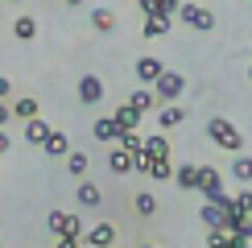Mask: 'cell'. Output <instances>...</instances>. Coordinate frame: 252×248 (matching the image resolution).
Returning a JSON list of instances; mask_svg holds the SVG:
<instances>
[{
	"label": "cell",
	"instance_id": "obj_1",
	"mask_svg": "<svg viewBox=\"0 0 252 248\" xmlns=\"http://www.w3.org/2000/svg\"><path fill=\"white\" fill-rule=\"evenodd\" d=\"M207 137H211V141L219 145V149L236 153V157L244 153V132H240L232 120H223V116H211V120H207Z\"/></svg>",
	"mask_w": 252,
	"mask_h": 248
},
{
	"label": "cell",
	"instance_id": "obj_2",
	"mask_svg": "<svg viewBox=\"0 0 252 248\" xmlns=\"http://www.w3.org/2000/svg\"><path fill=\"white\" fill-rule=\"evenodd\" d=\"M182 91H186V79L178 75V70H165V75L157 79V87H153V95L161 99V108H165V103H178V99H182Z\"/></svg>",
	"mask_w": 252,
	"mask_h": 248
},
{
	"label": "cell",
	"instance_id": "obj_3",
	"mask_svg": "<svg viewBox=\"0 0 252 248\" xmlns=\"http://www.w3.org/2000/svg\"><path fill=\"white\" fill-rule=\"evenodd\" d=\"M198 194H203L207 203H215L219 194H223V174H219L215 165H203V174H198Z\"/></svg>",
	"mask_w": 252,
	"mask_h": 248
},
{
	"label": "cell",
	"instance_id": "obj_4",
	"mask_svg": "<svg viewBox=\"0 0 252 248\" xmlns=\"http://www.w3.org/2000/svg\"><path fill=\"white\" fill-rule=\"evenodd\" d=\"M178 13H182V21L190 29H198V33H211L215 29V13H207V8H198V4H182Z\"/></svg>",
	"mask_w": 252,
	"mask_h": 248
},
{
	"label": "cell",
	"instance_id": "obj_5",
	"mask_svg": "<svg viewBox=\"0 0 252 248\" xmlns=\"http://www.w3.org/2000/svg\"><path fill=\"white\" fill-rule=\"evenodd\" d=\"M99 99H103V79L99 75H83L79 79V103L83 108H95Z\"/></svg>",
	"mask_w": 252,
	"mask_h": 248
},
{
	"label": "cell",
	"instance_id": "obj_6",
	"mask_svg": "<svg viewBox=\"0 0 252 248\" xmlns=\"http://www.w3.org/2000/svg\"><path fill=\"white\" fill-rule=\"evenodd\" d=\"M132 70H136V79H141V83H153V87H157V79L165 75V62L153 58V54H145V58H136Z\"/></svg>",
	"mask_w": 252,
	"mask_h": 248
},
{
	"label": "cell",
	"instance_id": "obj_7",
	"mask_svg": "<svg viewBox=\"0 0 252 248\" xmlns=\"http://www.w3.org/2000/svg\"><path fill=\"white\" fill-rule=\"evenodd\" d=\"M91 137L95 141H103V145H120V124H116V116H99L95 124H91Z\"/></svg>",
	"mask_w": 252,
	"mask_h": 248
},
{
	"label": "cell",
	"instance_id": "obj_8",
	"mask_svg": "<svg viewBox=\"0 0 252 248\" xmlns=\"http://www.w3.org/2000/svg\"><path fill=\"white\" fill-rule=\"evenodd\" d=\"M83 244H91V248H112V244H116V223L103 219V223H95V227H87V240H83Z\"/></svg>",
	"mask_w": 252,
	"mask_h": 248
},
{
	"label": "cell",
	"instance_id": "obj_9",
	"mask_svg": "<svg viewBox=\"0 0 252 248\" xmlns=\"http://www.w3.org/2000/svg\"><path fill=\"white\" fill-rule=\"evenodd\" d=\"M198 219L207 223V232H227V211H223V207H215V203H203Z\"/></svg>",
	"mask_w": 252,
	"mask_h": 248
},
{
	"label": "cell",
	"instance_id": "obj_10",
	"mask_svg": "<svg viewBox=\"0 0 252 248\" xmlns=\"http://www.w3.org/2000/svg\"><path fill=\"white\" fill-rule=\"evenodd\" d=\"M108 170L116 174V178H124V174H132V170H136V157H132V153H124V149H116V145H112V153H108Z\"/></svg>",
	"mask_w": 252,
	"mask_h": 248
},
{
	"label": "cell",
	"instance_id": "obj_11",
	"mask_svg": "<svg viewBox=\"0 0 252 248\" xmlns=\"http://www.w3.org/2000/svg\"><path fill=\"white\" fill-rule=\"evenodd\" d=\"M128 103H132V108H136V112H141V116H149V112H153V108H157V112H161V99H157V95H153V91H149V87H136V91H132V95H128Z\"/></svg>",
	"mask_w": 252,
	"mask_h": 248
},
{
	"label": "cell",
	"instance_id": "obj_12",
	"mask_svg": "<svg viewBox=\"0 0 252 248\" xmlns=\"http://www.w3.org/2000/svg\"><path fill=\"white\" fill-rule=\"evenodd\" d=\"M186 116H190V108H182V103H165V108L157 112V124H161V128H178Z\"/></svg>",
	"mask_w": 252,
	"mask_h": 248
},
{
	"label": "cell",
	"instance_id": "obj_13",
	"mask_svg": "<svg viewBox=\"0 0 252 248\" xmlns=\"http://www.w3.org/2000/svg\"><path fill=\"white\" fill-rule=\"evenodd\" d=\"M58 240H66V244H83V240H87V227H83L79 215H66V223H62Z\"/></svg>",
	"mask_w": 252,
	"mask_h": 248
},
{
	"label": "cell",
	"instance_id": "obj_14",
	"mask_svg": "<svg viewBox=\"0 0 252 248\" xmlns=\"http://www.w3.org/2000/svg\"><path fill=\"white\" fill-rule=\"evenodd\" d=\"M50 137H54V128H50V124H46V120H41V116L25 124V141H29V145H37V149H41V145H46Z\"/></svg>",
	"mask_w": 252,
	"mask_h": 248
},
{
	"label": "cell",
	"instance_id": "obj_15",
	"mask_svg": "<svg viewBox=\"0 0 252 248\" xmlns=\"http://www.w3.org/2000/svg\"><path fill=\"white\" fill-rule=\"evenodd\" d=\"M141 112H136L132 108V103H120V108H116V124H120V132H136V128H141Z\"/></svg>",
	"mask_w": 252,
	"mask_h": 248
},
{
	"label": "cell",
	"instance_id": "obj_16",
	"mask_svg": "<svg viewBox=\"0 0 252 248\" xmlns=\"http://www.w3.org/2000/svg\"><path fill=\"white\" fill-rule=\"evenodd\" d=\"M145 153H149L153 161H170V141H165L161 132H149V137H145Z\"/></svg>",
	"mask_w": 252,
	"mask_h": 248
},
{
	"label": "cell",
	"instance_id": "obj_17",
	"mask_svg": "<svg viewBox=\"0 0 252 248\" xmlns=\"http://www.w3.org/2000/svg\"><path fill=\"white\" fill-rule=\"evenodd\" d=\"M41 149H46V157H62V161L75 153V149H70V141H66V132H54V137L41 145Z\"/></svg>",
	"mask_w": 252,
	"mask_h": 248
},
{
	"label": "cell",
	"instance_id": "obj_18",
	"mask_svg": "<svg viewBox=\"0 0 252 248\" xmlns=\"http://www.w3.org/2000/svg\"><path fill=\"white\" fill-rule=\"evenodd\" d=\"M75 199H79L83 207H87V211H95V207L103 203V190H99L95 182H79V194H75Z\"/></svg>",
	"mask_w": 252,
	"mask_h": 248
},
{
	"label": "cell",
	"instance_id": "obj_19",
	"mask_svg": "<svg viewBox=\"0 0 252 248\" xmlns=\"http://www.w3.org/2000/svg\"><path fill=\"white\" fill-rule=\"evenodd\" d=\"M198 174H203V165H178L174 182L182 186V190H198Z\"/></svg>",
	"mask_w": 252,
	"mask_h": 248
},
{
	"label": "cell",
	"instance_id": "obj_20",
	"mask_svg": "<svg viewBox=\"0 0 252 248\" xmlns=\"http://www.w3.org/2000/svg\"><path fill=\"white\" fill-rule=\"evenodd\" d=\"M13 33H17V41H33V37H37V21L29 17V13H21V17L13 21Z\"/></svg>",
	"mask_w": 252,
	"mask_h": 248
},
{
	"label": "cell",
	"instance_id": "obj_21",
	"mask_svg": "<svg viewBox=\"0 0 252 248\" xmlns=\"http://www.w3.org/2000/svg\"><path fill=\"white\" fill-rule=\"evenodd\" d=\"M91 25L99 29V33H116V13H112V8H95V13H91Z\"/></svg>",
	"mask_w": 252,
	"mask_h": 248
},
{
	"label": "cell",
	"instance_id": "obj_22",
	"mask_svg": "<svg viewBox=\"0 0 252 248\" xmlns=\"http://www.w3.org/2000/svg\"><path fill=\"white\" fill-rule=\"evenodd\" d=\"M37 112H41L37 99H17V103H13V120H25V124H29V120H37Z\"/></svg>",
	"mask_w": 252,
	"mask_h": 248
},
{
	"label": "cell",
	"instance_id": "obj_23",
	"mask_svg": "<svg viewBox=\"0 0 252 248\" xmlns=\"http://www.w3.org/2000/svg\"><path fill=\"white\" fill-rule=\"evenodd\" d=\"M132 199H136V215H145V219H153V215H157V194L141 190V194H132Z\"/></svg>",
	"mask_w": 252,
	"mask_h": 248
},
{
	"label": "cell",
	"instance_id": "obj_24",
	"mask_svg": "<svg viewBox=\"0 0 252 248\" xmlns=\"http://www.w3.org/2000/svg\"><path fill=\"white\" fill-rule=\"evenodd\" d=\"M116 149H124V153H132V157H141V153H145V137H141V132H124Z\"/></svg>",
	"mask_w": 252,
	"mask_h": 248
},
{
	"label": "cell",
	"instance_id": "obj_25",
	"mask_svg": "<svg viewBox=\"0 0 252 248\" xmlns=\"http://www.w3.org/2000/svg\"><path fill=\"white\" fill-rule=\"evenodd\" d=\"M232 178H236V182H244V186L252 182V157H244V153H240V157L232 161Z\"/></svg>",
	"mask_w": 252,
	"mask_h": 248
},
{
	"label": "cell",
	"instance_id": "obj_26",
	"mask_svg": "<svg viewBox=\"0 0 252 248\" xmlns=\"http://www.w3.org/2000/svg\"><path fill=\"white\" fill-rule=\"evenodd\" d=\"M174 174H178V165H174V161H153L149 178H153V182H174Z\"/></svg>",
	"mask_w": 252,
	"mask_h": 248
},
{
	"label": "cell",
	"instance_id": "obj_27",
	"mask_svg": "<svg viewBox=\"0 0 252 248\" xmlns=\"http://www.w3.org/2000/svg\"><path fill=\"white\" fill-rule=\"evenodd\" d=\"M87 165H91V161H87V153H79V149H75V153H70V157H66V170L75 174L79 182H83V174H87Z\"/></svg>",
	"mask_w": 252,
	"mask_h": 248
},
{
	"label": "cell",
	"instance_id": "obj_28",
	"mask_svg": "<svg viewBox=\"0 0 252 248\" xmlns=\"http://www.w3.org/2000/svg\"><path fill=\"white\" fill-rule=\"evenodd\" d=\"M178 8H182L178 0H157V4H153V21H170Z\"/></svg>",
	"mask_w": 252,
	"mask_h": 248
},
{
	"label": "cell",
	"instance_id": "obj_29",
	"mask_svg": "<svg viewBox=\"0 0 252 248\" xmlns=\"http://www.w3.org/2000/svg\"><path fill=\"white\" fill-rule=\"evenodd\" d=\"M141 33H145V37H165V33H170V21H153V17H149Z\"/></svg>",
	"mask_w": 252,
	"mask_h": 248
},
{
	"label": "cell",
	"instance_id": "obj_30",
	"mask_svg": "<svg viewBox=\"0 0 252 248\" xmlns=\"http://www.w3.org/2000/svg\"><path fill=\"white\" fill-rule=\"evenodd\" d=\"M50 232H62V223H66V211H50Z\"/></svg>",
	"mask_w": 252,
	"mask_h": 248
},
{
	"label": "cell",
	"instance_id": "obj_31",
	"mask_svg": "<svg viewBox=\"0 0 252 248\" xmlns=\"http://www.w3.org/2000/svg\"><path fill=\"white\" fill-rule=\"evenodd\" d=\"M136 170H141V174L153 170V157H149V153H141V157H136Z\"/></svg>",
	"mask_w": 252,
	"mask_h": 248
},
{
	"label": "cell",
	"instance_id": "obj_32",
	"mask_svg": "<svg viewBox=\"0 0 252 248\" xmlns=\"http://www.w3.org/2000/svg\"><path fill=\"white\" fill-rule=\"evenodd\" d=\"M8 120H13V103H0V128H4Z\"/></svg>",
	"mask_w": 252,
	"mask_h": 248
},
{
	"label": "cell",
	"instance_id": "obj_33",
	"mask_svg": "<svg viewBox=\"0 0 252 248\" xmlns=\"http://www.w3.org/2000/svg\"><path fill=\"white\" fill-rule=\"evenodd\" d=\"M8 95H13V83H8V79H0V103H8Z\"/></svg>",
	"mask_w": 252,
	"mask_h": 248
},
{
	"label": "cell",
	"instance_id": "obj_34",
	"mask_svg": "<svg viewBox=\"0 0 252 248\" xmlns=\"http://www.w3.org/2000/svg\"><path fill=\"white\" fill-rule=\"evenodd\" d=\"M240 199H244V211H248V219H252V190H248V186L240 190Z\"/></svg>",
	"mask_w": 252,
	"mask_h": 248
},
{
	"label": "cell",
	"instance_id": "obj_35",
	"mask_svg": "<svg viewBox=\"0 0 252 248\" xmlns=\"http://www.w3.org/2000/svg\"><path fill=\"white\" fill-rule=\"evenodd\" d=\"M8 145H13V137H8V132H4V128H0V153H4V149H8Z\"/></svg>",
	"mask_w": 252,
	"mask_h": 248
},
{
	"label": "cell",
	"instance_id": "obj_36",
	"mask_svg": "<svg viewBox=\"0 0 252 248\" xmlns=\"http://www.w3.org/2000/svg\"><path fill=\"white\" fill-rule=\"evenodd\" d=\"M58 248H79V244H66V240H58Z\"/></svg>",
	"mask_w": 252,
	"mask_h": 248
},
{
	"label": "cell",
	"instance_id": "obj_37",
	"mask_svg": "<svg viewBox=\"0 0 252 248\" xmlns=\"http://www.w3.org/2000/svg\"><path fill=\"white\" fill-rule=\"evenodd\" d=\"M141 248H161V244H141Z\"/></svg>",
	"mask_w": 252,
	"mask_h": 248
},
{
	"label": "cell",
	"instance_id": "obj_38",
	"mask_svg": "<svg viewBox=\"0 0 252 248\" xmlns=\"http://www.w3.org/2000/svg\"><path fill=\"white\" fill-rule=\"evenodd\" d=\"M248 79H252V66H248Z\"/></svg>",
	"mask_w": 252,
	"mask_h": 248
},
{
	"label": "cell",
	"instance_id": "obj_39",
	"mask_svg": "<svg viewBox=\"0 0 252 248\" xmlns=\"http://www.w3.org/2000/svg\"><path fill=\"white\" fill-rule=\"evenodd\" d=\"M0 248H4V244H0Z\"/></svg>",
	"mask_w": 252,
	"mask_h": 248
},
{
	"label": "cell",
	"instance_id": "obj_40",
	"mask_svg": "<svg viewBox=\"0 0 252 248\" xmlns=\"http://www.w3.org/2000/svg\"><path fill=\"white\" fill-rule=\"evenodd\" d=\"M248 248H252V244H248Z\"/></svg>",
	"mask_w": 252,
	"mask_h": 248
}]
</instances>
